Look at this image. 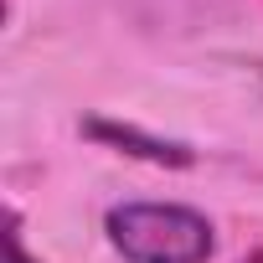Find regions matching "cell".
Instances as JSON below:
<instances>
[{
    "instance_id": "3957f363",
    "label": "cell",
    "mask_w": 263,
    "mask_h": 263,
    "mask_svg": "<svg viewBox=\"0 0 263 263\" xmlns=\"http://www.w3.org/2000/svg\"><path fill=\"white\" fill-rule=\"evenodd\" d=\"M6 253H11V263H31V258H26V237H21V212H11V232H6Z\"/></svg>"
},
{
    "instance_id": "277c9868",
    "label": "cell",
    "mask_w": 263,
    "mask_h": 263,
    "mask_svg": "<svg viewBox=\"0 0 263 263\" xmlns=\"http://www.w3.org/2000/svg\"><path fill=\"white\" fill-rule=\"evenodd\" d=\"M242 263H263V248H258V253H248V258H242Z\"/></svg>"
},
{
    "instance_id": "6da1fadb",
    "label": "cell",
    "mask_w": 263,
    "mask_h": 263,
    "mask_svg": "<svg viewBox=\"0 0 263 263\" xmlns=\"http://www.w3.org/2000/svg\"><path fill=\"white\" fill-rule=\"evenodd\" d=\"M103 232L124 263H212L217 227L181 201H119Z\"/></svg>"
},
{
    "instance_id": "7a4b0ae2",
    "label": "cell",
    "mask_w": 263,
    "mask_h": 263,
    "mask_svg": "<svg viewBox=\"0 0 263 263\" xmlns=\"http://www.w3.org/2000/svg\"><path fill=\"white\" fill-rule=\"evenodd\" d=\"M83 135H93L98 145H114L119 155H135V160H150V165H191L196 155L176 140H160V135H145L135 124H114V119H88Z\"/></svg>"
}]
</instances>
